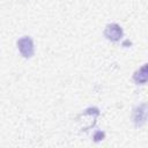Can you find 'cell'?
I'll return each instance as SVG.
<instances>
[{"label":"cell","instance_id":"obj_1","mask_svg":"<svg viewBox=\"0 0 148 148\" xmlns=\"http://www.w3.org/2000/svg\"><path fill=\"white\" fill-rule=\"evenodd\" d=\"M18 49L21 51V53L24 57H31L34 53V45H32V40L29 37H23L17 42Z\"/></svg>","mask_w":148,"mask_h":148},{"label":"cell","instance_id":"obj_2","mask_svg":"<svg viewBox=\"0 0 148 148\" xmlns=\"http://www.w3.org/2000/svg\"><path fill=\"white\" fill-rule=\"evenodd\" d=\"M121 34H123V31H121L120 27L117 25V24H111V25H109V27L106 28V30H105V35L108 36V38H110V39H112V40L119 39V37L121 36Z\"/></svg>","mask_w":148,"mask_h":148}]
</instances>
